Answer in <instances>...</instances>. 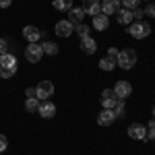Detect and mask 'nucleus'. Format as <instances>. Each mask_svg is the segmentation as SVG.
<instances>
[{
  "mask_svg": "<svg viewBox=\"0 0 155 155\" xmlns=\"http://www.w3.org/2000/svg\"><path fill=\"white\" fill-rule=\"evenodd\" d=\"M19 71V62L12 54H2L0 56V79H12Z\"/></svg>",
  "mask_w": 155,
  "mask_h": 155,
  "instance_id": "nucleus-1",
  "label": "nucleus"
},
{
  "mask_svg": "<svg viewBox=\"0 0 155 155\" xmlns=\"http://www.w3.org/2000/svg\"><path fill=\"white\" fill-rule=\"evenodd\" d=\"M116 64H118L120 68H124V71H130L134 68V64H137V52L132 48H124L118 52V58H116Z\"/></svg>",
  "mask_w": 155,
  "mask_h": 155,
  "instance_id": "nucleus-2",
  "label": "nucleus"
},
{
  "mask_svg": "<svg viewBox=\"0 0 155 155\" xmlns=\"http://www.w3.org/2000/svg\"><path fill=\"white\" fill-rule=\"evenodd\" d=\"M126 31L134 39H145V37H149V33H151V25L147 23V21H132V25Z\"/></svg>",
  "mask_w": 155,
  "mask_h": 155,
  "instance_id": "nucleus-3",
  "label": "nucleus"
},
{
  "mask_svg": "<svg viewBox=\"0 0 155 155\" xmlns=\"http://www.w3.org/2000/svg\"><path fill=\"white\" fill-rule=\"evenodd\" d=\"M52 95H54V85H52V81H41L35 87V97L39 101H48Z\"/></svg>",
  "mask_w": 155,
  "mask_h": 155,
  "instance_id": "nucleus-4",
  "label": "nucleus"
},
{
  "mask_svg": "<svg viewBox=\"0 0 155 155\" xmlns=\"http://www.w3.org/2000/svg\"><path fill=\"white\" fill-rule=\"evenodd\" d=\"M44 56V50H41V44H29L27 48H25V58L27 62H31V64H35L39 62Z\"/></svg>",
  "mask_w": 155,
  "mask_h": 155,
  "instance_id": "nucleus-5",
  "label": "nucleus"
},
{
  "mask_svg": "<svg viewBox=\"0 0 155 155\" xmlns=\"http://www.w3.org/2000/svg\"><path fill=\"white\" fill-rule=\"evenodd\" d=\"M126 132H128V137L134 139V141H145L147 139V126L141 124V122H132Z\"/></svg>",
  "mask_w": 155,
  "mask_h": 155,
  "instance_id": "nucleus-6",
  "label": "nucleus"
},
{
  "mask_svg": "<svg viewBox=\"0 0 155 155\" xmlns=\"http://www.w3.org/2000/svg\"><path fill=\"white\" fill-rule=\"evenodd\" d=\"M99 101H101V107L114 110V106L118 104V97H116V93H114V89H104L101 95H99Z\"/></svg>",
  "mask_w": 155,
  "mask_h": 155,
  "instance_id": "nucleus-7",
  "label": "nucleus"
},
{
  "mask_svg": "<svg viewBox=\"0 0 155 155\" xmlns=\"http://www.w3.org/2000/svg\"><path fill=\"white\" fill-rule=\"evenodd\" d=\"M54 33L58 37H68V35L74 33V25H72L68 19H66V21H58L56 27H54Z\"/></svg>",
  "mask_w": 155,
  "mask_h": 155,
  "instance_id": "nucleus-8",
  "label": "nucleus"
},
{
  "mask_svg": "<svg viewBox=\"0 0 155 155\" xmlns=\"http://www.w3.org/2000/svg\"><path fill=\"white\" fill-rule=\"evenodd\" d=\"M114 93H116V97L118 99H126L128 95H132V85L128 83V81H118L116 83V87H114Z\"/></svg>",
  "mask_w": 155,
  "mask_h": 155,
  "instance_id": "nucleus-9",
  "label": "nucleus"
},
{
  "mask_svg": "<svg viewBox=\"0 0 155 155\" xmlns=\"http://www.w3.org/2000/svg\"><path fill=\"white\" fill-rule=\"evenodd\" d=\"M23 37L29 44H37L39 37H41V29H37L35 25H25L23 27Z\"/></svg>",
  "mask_w": 155,
  "mask_h": 155,
  "instance_id": "nucleus-10",
  "label": "nucleus"
},
{
  "mask_svg": "<svg viewBox=\"0 0 155 155\" xmlns=\"http://www.w3.org/2000/svg\"><path fill=\"white\" fill-rule=\"evenodd\" d=\"M114 120H116V114H114V110H101L99 114H97V124L99 126H110V124H114Z\"/></svg>",
  "mask_w": 155,
  "mask_h": 155,
  "instance_id": "nucleus-11",
  "label": "nucleus"
},
{
  "mask_svg": "<svg viewBox=\"0 0 155 155\" xmlns=\"http://www.w3.org/2000/svg\"><path fill=\"white\" fill-rule=\"evenodd\" d=\"M85 11V15H89V17H95L101 12V4H99V0H83V6H81Z\"/></svg>",
  "mask_w": 155,
  "mask_h": 155,
  "instance_id": "nucleus-12",
  "label": "nucleus"
},
{
  "mask_svg": "<svg viewBox=\"0 0 155 155\" xmlns=\"http://www.w3.org/2000/svg\"><path fill=\"white\" fill-rule=\"evenodd\" d=\"M37 114L41 116V118H54L56 116V106L52 104V101H41L39 104V110H37Z\"/></svg>",
  "mask_w": 155,
  "mask_h": 155,
  "instance_id": "nucleus-13",
  "label": "nucleus"
},
{
  "mask_svg": "<svg viewBox=\"0 0 155 155\" xmlns=\"http://www.w3.org/2000/svg\"><path fill=\"white\" fill-rule=\"evenodd\" d=\"M118 11H120V0H104L101 2V15L110 17V15H116Z\"/></svg>",
  "mask_w": 155,
  "mask_h": 155,
  "instance_id": "nucleus-14",
  "label": "nucleus"
},
{
  "mask_svg": "<svg viewBox=\"0 0 155 155\" xmlns=\"http://www.w3.org/2000/svg\"><path fill=\"white\" fill-rule=\"evenodd\" d=\"M81 50H83V54H87V56H91V54H95V50H97V41L93 39L91 35H87L81 39Z\"/></svg>",
  "mask_w": 155,
  "mask_h": 155,
  "instance_id": "nucleus-15",
  "label": "nucleus"
},
{
  "mask_svg": "<svg viewBox=\"0 0 155 155\" xmlns=\"http://www.w3.org/2000/svg\"><path fill=\"white\" fill-rule=\"evenodd\" d=\"M83 19H85V11L81 6H72L71 11H68V21H71L72 25L83 23Z\"/></svg>",
  "mask_w": 155,
  "mask_h": 155,
  "instance_id": "nucleus-16",
  "label": "nucleus"
},
{
  "mask_svg": "<svg viewBox=\"0 0 155 155\" xmlns=\"http://www.w3.org/2000/svg\"><path fill=\"white\" fill-rule=\"evenodd\" d=\"M107 27H110V17L101 15V12L93 17V29H97V31H106Z\"/></svg>",
  "mask_w": 155,
  "mask_h": 155,
  "instance_id": "nucleus-17",
  "label": "nucleus"
},
{
  "mask_svg": "<svg viewBox=\"0 0 155 155\" xmlns=\"http://www.w3.org/2000/svg\"><path fill=\"white\" fill-rule=\"evenodd\" d=\"M116 21H118L120 25H130L132 23V11H128V8H120V11L116 12Z\"/></svg>",
  "mask_w": 155,
  "mask_h": 155,
  "instance_id": "nucleus-18",
  "label": "nucleus"
},
{
  "mask_svg": "<svg viewBox=\"0 0 155 155\" xmlns=\"http://www.w3.org/2000/svg\"><path fill=\"white\" fill-rule=\"evenodd\" d=\"M52 6H54L56 11L68 12V11L72 8V6H74V4H72V0H54V2H52Z\"/></svg>",
  "mask_w": 155,
  "mask_h": 155,
  "instance_id": "nucleus-19",
  "label": "nucleus"
},
{
  "mask_svg": "<svg viewBox=\"0 0 155 155\" xmlns=\"http://www.w3.org/2000/svg\"><path fill=\"white\" fill-rule=\"evenodd\" d=\"M41 50H44V54H48V56H56L60 52L58 44H54V41H44V44H41Z\"/></svg>",
  "mask_w": 155,
  "mask_h": 155,
  "instance_id": "nucleus-20",
  "label": "nucleus"
},
{
  "mask_svg": "<svg viewBox=\"0 0 155 155\" xmlns=\"http://www.w3.org/2000/svg\"><path fill=\"white\" fill-rule=\"evenodd\" d=\"M116 68V60H112V58H101L99 60V71H106V72H110V71H114Z\"/></svg>",
  "mask_w": 155,
  "mask_h": 155,
  "instance_id": "nucleus-21",
  "label": "nucleus"
},
{
  "mask_svg": "<svg viewBox=\"0 0 155 155\" xmlns=\"http://www.w3.org/2000/svg\"><path fill=\"white\" fill-rule=\"evenodd\" d=\"M25 110L31 112V114L37 112V110H39V99H37V97H27V99H25Z\"/></svg>",
  "mask_w": 155,
  "mask_h": 155,
  "instance_id": "nucleus-22",
  "label": "nucleus"
},
{
  "mask_svg": "<svg viewBox=\"0 0 155 155\" xmlns=\"http://www.w3.org/2000/svg\"><path fill=\"white\" fill-rule=\"evenodd\" d=\"M74 33L81 37V39H83V37H87V35H89V25H85V23L74 25Z\"/></svg>",
  "mask_w": 155,
  "mask_h": 155,
  "instance_id": "nucleus-23",
  "label": "nucleus"
},
{
  "mask_svg": "<svg viewBox=\"0 0 155 155\" xmlns=\"http://www.w3.org/2000/svg\"><path fill=\"white\" fill-rule=\"evenodd\" d=\"M124 110H126V106H124V99H118V104L114 106V114H116V118L124 116Z\"/></svg>",
  "mask_w": 155,
  "mask_h": 155,
  "instance_id": "nucleus-24",
  "label": "nucleus"
},
{
  "mask_svg": "<svg viewBox=\"0 0 155 155\" xmlns=\"http://www.w3.org/2000/svg\"><path fill=\"white\" fill-rule=\"evenodd\" d=\"M145 17V11L141 6H137V8H132V21H143Z\"/></svg>",
  "mask_w": 155,
  "mask_h": 155,
  "instance_id": "nucleus-25",
  "label": "nucleus"
},
{
  "mask_svg": "<svg viewBox=\"0 0 155 155\" xmlns=\"http://www.w3.org/2000/svg\"><path fill=\"white\" fill-rule=\"evenodd\" d=\"M122 4H124V8L132 11V8H137V6L141 4V0H122Z\"/></svg>",
  "mask_w": 155,
  "mask_h": 155,
  "instance_id": "nucleus-26",
  "label": "nucleus"
},
{
  "mask_svg": "<svg viewBox=\"0 0 155 155\" xmlns=\"http://www.w3.org/2000/svg\"><path fill=\"white\" fill-rule=\"evenodd\" d=\"M147 137L151 139V141H155V118L149 122V126H147Z\"/></svg>",
  "mask_w": 155,
  "mask_h": 155,
  "instance_id": "nucleus-27",
  "label": "nucleus"
},
{
  "mask_svg": "<svg viewBox=\"0 0 155 155\" xmlns=\"http://www.w3.org/2000/svg\"><path fill=\"white\" fill-rule=\"evenodd\" d=\"M143 11H145V17H153V19H155V4L147 2V6H145Z\"/></svg>",
  "mask_w": 155,
  "mask_h": 155,
  "instance_id": "nucleus-28",
  "label": "nucleus"
},
{
  "mask_svg": "<svg viewBox=\"0 0 155 155\" xmlns=\"http://www.w3.org/2000/svg\"><path fill=\"white\" fill-rule=\"evenodd\" d=\"M2 54H8V41L4 37H0V56Z\"/></svg>",
  "mask_w": 155,
  "mask_h": 155,
  "instance_id": "nucleus-29",
  "label": "nucleus"
},
{
  "mask_svg": "<svg viewBox=\"0 0 155 155\" xmlns=\"http://www.w3.org/2000/svg\"><path fill=\"white\" fill-rule=\"evenodd\" d=\"M6 147H8V139H6L4 134H0V153H4Z\"/></svg>",
  "mask_w": 155,
  "mask_h": 155,
  "instance_id": "nucleus-30",
  "label": "nucleus"
},
{
  "mask_svg": "<svg viewBox=\"0 0 155 155\" xmlns=\"http://www.w3.org/2000/svg\"><path fill=\"white\" fill-rule=\"evenodd\" d=\"M118 52H120V50H116V48H110V50H107V58L116 60V58H118Z\"/></svg>",
  "mask_w": 155,
  "mask_h": 155,
  "instance_id": "nucleus-31",
  "label": "nucleus"
},
{
  "mask_svg": "<svg viewBox=\"0 0 155 155\" xmlns=\"http://www.w3.org/2000/svg\"><path fill=\"white\" fill-rule=\"evenodd\" d=\"M25 95L27 97H35V89H33V87H27V89H25Z\"/></svg>",
  "mask_w": 155,
  "mask_h": 155,
  "instance_id": "nucleus-32",
  "label": "nucleus"
},
{
  "mask_svg": "<svg viewBox=\"0 0 155 155\" xmlns=\"http://www.w3.org/2000/svg\"><path fill=\"white\" fill-rule=\"evenodd\" d=\"M12 4V0H0V8H8Z\"/></svg>",
  "mask_w": 155,
  "mask_h": 155,
  "instance_id": "nucleus-33",
  "label": "nucleus"
},
{
  "mask_svg": "<svg viewBox=\"0 0 155 155\" xmlns=\"http://www.w3.org/2000/svg\"><path fill=\"white\" fill-rule=\"evenodd\" d=\"M153 118H155V107H153Z\"/></svg>",
  "mask_w": 155,
  "mask_h": 155,
  "instance_id": "nucleus-34",
  "label": "nucleus"
},
{
  "mask_svg": "<svg viewBox=\"0 0 155 155\" xmlns=\"http://www.w3.org/2000/svg\"><path fill=\"white\" fill-rule=\"evenodd\" d=\"M147 2H151V0H147Z\"/></svg>",
  "mask_w": 155,
  "mask_h": 155,
  "instance_id": "nucleus-35",
  "label": "nucleus"
}]
</instances>
